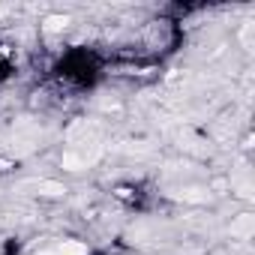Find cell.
Segmentation results:
<instances>
[{"label": "cell", "mask_w": 255, "mask_h": 255, "mask_svg": "<svg viewBox=\"0 0 255 255\" xmlns=\"http://www.w3.org/2000/svg\"><path fill=\"white\" fill-rule=\"evenodd\" d=\"M21 189H36L39 195H48V198H57L66 192V186L57 180H27V183H21Z\"/></svg>", "instance_id": "1"}, {"label": "cell", "mask_w": 255, "mask_h": 255, "mask_svg": "<svg viewBox=\"0 0 255 255\" xmlns=\"http://www.w3.org/2000/svg\"><path fill=\"white\" fill-rule=\"evenodd\" d=\"M252 234H255V216H252V213H240V216L231 222V237L249 240Z\"/></svg>", "instance_id": "2"}, {"label": "cell", "mask_w": 255, "mask_h": 255, "mask_svg": "<svg viewBox=\"0 0 255 255\" xmlns=\"http://www.w3.org/2000/svg\"><path fill=\"white\" fill-rule=\"evenodd\" d=\"M42 27H45L48 33H60V30H66V27H69V15H45Z\"/></svg>", "instance_id": "3"}, {"label": "cell", "mask_w": 255, "mask_h": 255, "mask_svg": "<svg viewBox=\"0 0 255 255\" xmlns=\"http://www.w3.org/2000/svg\"><path fill=\"white\" fill-rule=\"evenodd\" d=\"M57 249H60L63 255H87V246H84V243H78V240H63Z\"/></svg>", "instance_id": "4"}, {"label": "cell", "mask_w": 255, "mask_h": 255, "mask_svg": "<svg viewBox=\"0 0 255 255\" xmlns=\"http://www.w3.org/2000/svg\"><path fill=\"white\" fill-rule=\"evenodd\" d=\"M177 198H183V201H207L210 198V192H204V189H180V192H174Z\"/></svg>", "instance_id": "5"}, {"label": "cell", "mask_w": 255, "mask_h": 255, "mask_svg": "<svg viewBox=\"0 0 255 255\" xmlns=\"http://www.w3.org/2000/svg\"><path fill=\"white\" fill-rule=\"evenodd\" d=\"M39 255H63L60 249H45V252H39Z\"/></svg>", "instance_id": "6"}, {"label": "cell", "mask_w": 255, "mask_h": 255, "mask_svg": "<svg viewBox=\"0 0 255 255\" xmlns=\"http://www.w3.org/2000/svg\"><path fill=\"white\" fill-rule=\"evenodd\" d=\"M0 12H3V6H0Z\"/></svg>", "instance_id": "7"}]
</instances>
